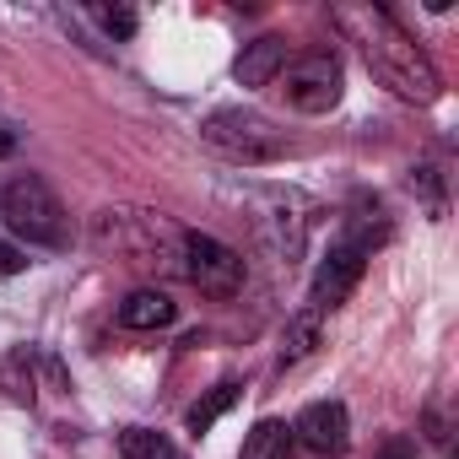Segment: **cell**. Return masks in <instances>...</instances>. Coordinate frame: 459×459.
Segmentation results:
<instances>
[{"instance_id":"obj_1","label":"cell","mask_w":459,"mask_h":459,"mask_svg":"<svg viewBox=\"0 0 459 459\" xmlns=\"http://www.w3.org/2000/svg\"><path fill=\"white\" fill-rule=\"evenodd\" d=\"M335 28L357 44V55L368 60V71L405 103H437L443 82L432 71V60L421 55V44L384 12V6H335Z\"/></svg>"},{"instance_id":"obj_2","label":"cell","mask_w":459,"mask_h":459,"mask_svg":"<svg viewBox=\"0 0 459 459\" xmlns=\"http://www.w3.org/2000/svg\"><path fill=\"white\" fill-rule=\"evenodd\" d=\"M92 244L103 255H114L119 265L146 271V276L184 271V227H173L162 211H98Z\"/></svg>"},{"instance_id":"obj_3","label":"cell","mask_w":459,"mask_h":459,"mask_svg":"<svg viewBox=\"0 0 459 459\" xmlns=\"http://www.w3.org/2000/svg\"><path fill=\"white\" fill-rule=\"evenodd\" d=\"M0 221H6L17 238L39 244V249L65 244V211H60L55 189L44 184V173H17L6 189H0Z\"/></svg>"},{"instance_id":"obj_4","label":"cell","mask_w":459,"mask_h":459,"mask_svg":"<svg viewBox=\"0 0 459 459\" xmlns=\"http://www.w3.org/2000/svg\"><path fill=\"white\" fill-rule=\"evenodd\" d=\"M200 135H205L211 152H221L227 162H244V168L287 157V135L265 114H249V108H216V114H205Z\"/></svg>"},{"instance_id":"obj_5","label":"cell","mask_w":459,"mask_h":459,"mask_svg":"<svg viewBox=\"0 0 459 459\" xmlns=\"http://www.w3.org/2000/svg\"><path fill=\"white\" fill-rule=\"evenodd\" d=\"M281 92L298 114H330L346 92V71L335 60V49H308L281 71Z\"/></svg>"},{"instance_id":"obj_6","label":"cell","mask_w":459,"mask_h":459,"mask_svg":"<svg viewBox=\"0 0 459 459\" xmlns=\"http://www.w3.org/2000/svg\"><path fill=\"white\" fill-rule=\"evenodd\" d=\"M184 276H189L205 298H238L249 265H244L238 249H227V244L211 238V233H184Z\"/></svg>"},{"instance_id":"obj_7","label":"cell","mask_w":459,"mask_h":459,"mask_svg":"<svg viewBox=\"0 0 459 459\" xmlns=\"http://www.w3.org/2000/svg\"><path fill=\"white\" fill-rule=\"evenodd\" d=\"M362 271H368V249H357V244L341 238V244L319 260V271H314V281H308V314H330V308H341V303L357 292Z\"/></svg>"},{"instance_id":"obj_8","label":"cell","mask_w":459,"mask_h":459,"mask_svg":"<svg viewBox=\"0 0 459 459\" xmlns=\"http://www.w3.org/2000/svg\"><path fill=\"white\" fill-rule=\"evenodd\" d=\"M351 437V416L341 400H314L298 421H292V443H303L308 454H341Z\"/></svg>"},{"instance_id":"obj_9","label":"cell","mask_w":459,"mask_h":459,"mask_svg":"<svg viewBox=\"0 0 459 459\" xmlns=\"http://www.w3.org/2000/svg\"><path fill=\"white\" fill-rule=\"evenodd\" d=\"M281 71H287V39H255V44H244L238 65H233V76L244 87H271Z\"/></svg>"},{"instance_id":"obj_10","label":"cell","mask_w":459,"mask_h":459,"mask_svg":"<svg viewBox=\"0 0 459 459\" xmlns=\"http://www.w3.org/2000/svg\"><path fill=\"white\" fill-rule=\"evenodd\" d=\"M173 298L168 292H157V287H141V292H130L125 303H119V325L125 330H162V325H173Z\"/></svg>"},{"instance_id":"obj_11","label":"cell","mask_w":459,"mask_h":459,"mask_svg":"<svg viewBox=\"0 0 459 459\" xmlns=\"http://www.w3.org/2000/svg\"><path fill=\"white\" fill-rule=\"evenodd\" d=\"M238 459H292V427L276 421V416L255 421V432L244 437V454Z\"/></svg>"},{"instance_id":"obj_12","label":"cell","mask_w":459,"mask_h":459,"mask_svg":"<svg viewBox=\"0 0 459 459\" xmlns=\"http://www.w3.org/2000/svg\"><path fill=\"white\" fill-rule=\"evenodd\" d=\"M233 400H238V384H216L205 400H195V405H189V416H184V421H189V432H195V437H200V432H211L221 411H233Z\"/></svg>"},{"instance_id":"obj_13","label":"cell","mask_w":459,"mask_h":459,"mask_svg":"<svg viewBox=\"0 0 459 459\" xmlns=\"http://www.w3.org/2000/svg\"><path fill=\"white\" fill-rule=\"evenodd\" d=\"M314 346H319V314H298V319L287 325V335H281V368L303 362Z\"/></svg>"},{"instance_id":"obj_14","label":"cell","mask_w":459,"mask_h":459,"mask_svg":"<svg viewBox=\"0 0 459 459\" xmlns=\"http://www.w3.org/2000/svg\"><path fill=\"white\" fill-rule=\"evenodd\" d=\"M119 454H125V459H178L173 443H168L162 432H152V427H125V432H119Z\"/></svg>"},{"instance_id":"obj_15","label":"cell","mask_w":459,"mask_h":459,"mask_svg":"<svg viewBox=\"0 0 459 459\" xmlns=\"http://www.w3.org/2000/svg\"><path fill=\"white\" fill-rule=\"evenodd\" d=\"M98 22H103V28H108L114 39H130V33H135V12H130V6H114V12H98Z\"/></svg>"},{"instance_id":"obj_16","label":"cell","mask_w":459,"mask_h":459,"mask_svg":"<svg viewBox=\"0 0 459 459\" xmlns=\"http://www.w3.org/2000/svg\"><path fill=\"white\" fill-rule=\"evenodd\" d=\"M22 265H28V260H22V255H17L12 244H0V276H17Z\"/></svg>"},{"instance_id":"obj_17","label":"cell","mask_w":459,"mask_h":459,"mask_svg":"<svg viewBox=\"0 0 459 459\" xmlns=\"http://www.w3.org/2000/svg\"><path fill=\"white\" fill-rule=\"evenodd\" d=\"M384 459H416V448H405V443H389V448H384Z\"/></svg>"},{"instance_id":"obj_18","label":"cell","mask_w":459,"mask_h":459,"mask_svg":"<svg viewBox=\"0 0 459 459\" xmlns=\"http://www.w3.org/2000/svg\"><path fill=\"white\" fill-rule=\"evenodd\" d=\"M12 146H17V141H12V130H0V157H6Z\"/></svg>"}]
</instances>
